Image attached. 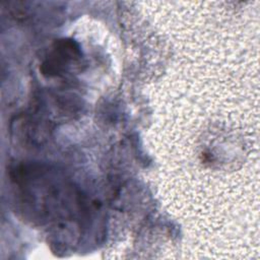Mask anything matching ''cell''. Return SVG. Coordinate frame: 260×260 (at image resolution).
<instances>
[{"label": "cell", "mask_w": 260, "mask_h": 260, "mask_svg": "<svg viewBox=\"0 0 260 260\" xmlns=\"http://www.w3.org/2000/svg\"><path fill=\"white\" fill-rule=\"evenodd\" d=\"M79 55L77 45L69 40H61L57 42L49 55L42 64V72L49 76L58 75L64 70L65 65Z\"/></svg>", "instance_id": "6da1fadb"}]
</instances>
